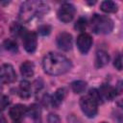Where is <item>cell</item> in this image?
Segmentation results:
<instances>
[{
	"mask_svg": "<svg viewBox=\"0 0 123 123\" xmlns=\"http://www.w3.org/2000/svg\"><path fill=\"white\" fill-rule=\"evenodd\" d=\"M15 123H20V122H19V121H18V122H15Z\"/></svg>",
	"mask_w": 123,
	"mask_h": 123,
	"instance_id": "28",
	"label": "cell"
},
{
	"mask_svg": "<svg viewBox=\"0 0 123 123\" xmlns=\"http://www.w3.org/2000/svg\"><path fill=\"white\" fill-rule=\"evenodd\" d=\"M74 28H75L77 31H79V32L85 31V29L86 28V19L85 17H80V18L76 21V23H75V25H74Z\"/></svg>",
	"mask_w": 123,
	"mask_h": 123,
	"instance_id": "21",
	"label": "cell"
},
{
	"mask_svg": "<svg viewBox=\"0 0 123 123\" xmlns=\"http://www.w3.org/2000/svg\"><path fill=\"white\" fill-rule=\"evenodd\" d=\"M27 110L28 109L26 108L25 105H22V104L14 105L10 109V111H9L10 117L15 122H18L25 116V114L27 113Z\"/></svg>",
	"mask_w": 123,
	"mask_h": 123,
	"instance_id": "11",
	"label": "cell"
},
{
	"mask_svg": "<svg viewBox=\"0 0 123 123\" xmlns=\"http://www.w3.org/2000/svg\"><path fill=\"white\" fill-rule=\"evenodd\" d=\"M3 45H4V48L7 51L11 52V53H15L18 50V46H17L16 41L12 39V38H8V39L4 40V44Z\"/></svg>",
	"mask_w": 123,
	"mask_h": 123,
	"instance_id": "19",
	"label": "cell"
},
{
	"mask_svg": "<svg viewBox=\"0 0 123 123\" xmlns=\"http://www.w3.org/2000/svg\"><path fill=\"white\" fill-rule=\"evenodd\" d=\"M72 36L66 32L59 34L56 39L57 46L62 51H69L72 48Z\"/></svg>",
	"mask_w": 123,
	"mask_h": 123,
	"instance_id": "9",
	"label": "cell"
},
{
	"mask_svg": "<svg viewBox=\"0 0 123 123\" xmlns=\"http://www.w3.org/2000/svg\"><path fill=\"white\" fill-rule=\"evenodd\" d=\"M71 88H72L73 92H75V93H82L86 88V83L82 80L74 81L71 84Z\"/></svg>",
	"mask_w": 123,
	"mask_h": 123,
	"instance_id": "18",
	"label": "cell"
},
{
	"mask_svg": "<svg viewBox=\"0 0 123 123\" xmlns=\"http://www.w3.org/2000/svg\"><path fill=\"white\" fill-rule=\"evenodd\" d=\"M90 26L91 30L95 34H101L106 35L110 34L113 29V21L111 17L107 15H101V14H93L90 19Z\"/></svg>",
	"mask_w": 123,
	"mask_h": 123,
	"instance_id": "3",
	"label": "cell"
},
{
	"mask_svg": "<svg viewBox=\"0 0 123 123\" xmlns=\"http://www.w3.org/2000/svg\"><path fill=\"white\" fill-rule=\"evenodd\" d=\"M88 95H89L97 104H99V103L101 102V97H100V94H99V92H98V89H96V88H91V89H89Z\"/></svg>",
	"mask_w": 123,
	"mask_h": 123,
	"instance_id": "23",
	"label": "cell"
},
{
	"mask_svg": "<svg viewBox=\"0 0 123 123\" xmlns=\"http://www.w3.org/2000/svg\"><path fill=\"white\" fill-rule=\"evenodd\" d=\"M19 95L21 98H29L31 96V84L26 81L23 80L20 82L19 84Z\"/></svg>",
	"mask_w": 123,
	"mask_h": 123,
	"instance_id": "15",
	"label": "cell"
},
{
	"mask_svg": "<svg viewBox=\"0 0 123 123\" xmlns=\"http://www.w3.org/2000/svg\"><path fill=\"white\" fill-rule=\"evenodd\" d=\"M76 44H77V47L81 53L86 54L92 45V38L88 34L81 33L77 37Z\"/></svg>",
	"mask_w": 123,
	"mask_h": 123,
	"instance_id": "8",
	"label": "cell"
},
{
	"mask_svg": "<svg viewBox=\"0 0 123 123\" xmlns=\"http://www.w3.org/2000/svg\"><path fill=\"white\" fill-rule=\"evenodd\" d=\"M98 92L100 94L101 100H105V101H111L112 99L115 98V96L117 95V91L116 88L110 86V85H102L100 86V88L98 89Z\"/></svg>",
	"mask_w": 123,
	"mask_h": 123,
	"instance_id": "10",
	"label": "cell"
},
{
	"mask_svg": "<svg viewBox=\"0 0 123 123\" xmlns=\"http://www.w3.org/2000/svg\"><path fill=\"white\" fill-rule=\"evenodd\" d=\"M22 43H23L24 49L28 53H34L37 45V38L36 33L26 32L22 37Z\"/></svg>",
	"mask_w": 123,
	"mask_h": 123,
	"instance_id": "7",
	"label": "cell"
},
{
	"mask_svg": "<svg viewBox=\"0 0 123 123\" xmlns=\"http://www.w3.org/2000/svg\"><path fill=\"white\" fill-rule=\"evenodd\" d=\"M20 73L23 77L29 78L32 77L35 73V65L32 62L26 61L20 65Z\"/></svg>",
	"mask_w": 123,
	"mask_h": 123,
	"instance_id": "14",
	"label": "cell"
},
{
	"mask_svg": "<svg viewBox=\"0 0 123 123\" xmlns=\"http://www.w3.org/2000/svg\"><path fill=\"white\" fill-rule=\"evenodd\" d=\"M42 67L47 74L62 75L71 69L72 63L71 61L64 55L51 52L43 58Z\"/></svg>",
	"mask_w": 123,
	"mask_h": 123,
	"instance_id": "1",
	"label": "cell"
},
{
	"mask_svg": "<svg viewBox=\"0 0 123 123\" xmlns=\"http://www.w3.org/2000/svg\"><path fill=\"white\" fill-rule=\"evenodd\" d=\"M10 104V99L8 96L0 93V111H4Z\"/></svg>",
	"mask_w": 123,
	"mask_h": 123,
	"instance_id": "22",
	"label": "cell"
},
{
	"mask_svg": "<svg viewBox=\"0 0 123 123\" xmlns=\"http://www.w3.org/2000/svg\"><path fill=\"white\" fill-rule=\"evenodd\" d=\"M0 123H7V121H6L5 117H4L2 114H0Z\"/></svg>",
	"mask_w": 123,
	"mask_h": 123,
	"instance_id": "27",
	"label": "cell"
},
{
	"mask_svg": "<svg viewBox=\"0 0 123 123\" xmlns=\"http://www.w3.org/2000/svg\"><path fill=\"white\" fill-rule=\"evenodd\" d=\"M48 122L49 123H60V117L57 114L50 113L48 116Z\"/></svg>",
	"mask_w": 123,
	"mask_h": 123,
	"instance_id": "26",
	"label": "cell"
},
{
	"mask_svg": "<svg viewBox=\"0 0 123 123\" xmlns=\"http://www.w3.org/2000/svg\"><path fill=\"white\" fill-rule=\"evenodd\" d=\"M101 123H107V122H101Z\"/></svg>",
	"mask_w": 123,
	"mask_h": 123,
	"instance_id": "29",
	"label": "cell"
},
{
	"mask_svg": "<svg viewBox=\"0 0 123 123\" xmlns=\"http://www.w3.org/2000/svg\"><path fill=\"white\" fill-rule=\"evenodd\" d=\"M27 112L29 113L30 117L35 119V120H37L40 118V114H41V111H40V108L39 106H37V104H33L30 106V108L27 110Z\"/></svg>",
	"mask_w": 123,
	"mask_h": 123,
	"instance_id": "17",
	"label": "cell"
},
{
	"mask_svg": "<svg viewBox=\"0 0 123 123\" xmlns=\"http://www.w3.org/2000/svg\"><path fill=\"white\" fill-rule=\"evenodd\" d=\"M11 33L14 36V37H23V35L26 33L24 28H22V26H20L19 24H15L13 23L11 27Z\"/></svg>",
	"mask_w": 123,
	"mask_h": 123,
	"instance_id": "20",
	"label": "cell"
},
{
	"mask_svg": "<svg viewBox=\"0 0 123 123\" xmlns=\"http://www.w3.org/2000/svg\"><path fill=\"white\" fill-rule=\"evenodd\" d=\"M49 10V6L42 1H26L19 10V19L22 22H29L36 16H42Z\"/></svg>",
	"mask_w": 123,
	"mask_h": 123,
	"instance_id": "2",
	"label": "cell"
},
{
	"mask_svg": "<svg viewBox=\"0 0 123 123\" xmlns=\"http://www.w3.org/2000/svg\"><path fill=\"white\" fill-rule=\"evenodd\" d=\"M38 33L41 35V36H46V35H49L50 32H51V27L49 25H41L38 27L37 29Z\"/></svg>",
	"mask_w": 123,
	"mask_h": 123,
	"instance_id": "24",
	"label": "cell"
},
{
	"mask_svg": "<svg viewBox=\"0 0 123 123\" xmlns=\"http://www.w3.org/2000/svg\"><path fill=\"white\" fill-rule=\"evenodd\" d=\"M16 80V73L13 66L4 63L0 66V81L4 84H12Z\"/></svg>",
	"mask_w": 123,
	"mask_h": 123,
	"instance_id": "6",
	"label": "cell"
},
{
	"mask_svg": "<svg viewBox=\"0 0 123 123\" xmlns=\"http://www.w3.org/2000/svg\"><path fill=\"white\" fill-rule=\"evenodd\" d=\"M80 107L82 111L89 118L94 117L98 111V104L88 95H85L80 99Z\"/></svg>",
	"mask_w": 123,
	"mask_h": 123,
	"instance_id": "4",
	"label": "cell"
},
{
	"mask_svg": "<svg viewBox=\"0 0 123 123\" xmlns=\"http://www.w3.org/2000/svg\"><path fill=\"white\" fill-rule=\"evenodd\" d=\"M75 12H76L75 7L72 4L64 3L58 10L57 15H58V18H59L60 21L63 22V23H67V22H69L73 19V17L75 15Z\"/></svg>",
	"mask_w": 123,
	"mask_h": 123,
	"instance_id": "5",
	"label": "cell"
},
{
	"mask_svg": "<svg viewBox=\"0 0 123 123\" xmlns=\"http://www.w3.org/2000/svg\"><path fill=\"white\" fill-rule=\"evenodd\" d=\"M113 65H114V67H115L117 70H121V69H122V58H121V55H120V54H118V55L114 58Z\"/></svg>",
	"mask_w": 123,
	"mask_h": 123,
	"instance_id": "25",
	"label": "cell"
},
{
	"mask_svg": "<svg viewBox=\"0 0 123 123\" xmlns=\"http://www.w3.org/2000/svg\"><path fill=\"white\" fill-rule=\"evenodd\" d=\"M100 9L104 12H107V13H111V12H117V4L113 1H103L100 5Z\"/></svg>",
	"mask_w": 123,
	"mask_h": 123,
	"instance_id": "16",
	"label": "cell"
},
{
	"mask_svg": "<svg viewBox=\"0 0 123 123\" xmlns=\"http://www.w3.org/2000/svg\"><path fill=\"white\" fill-rule=\"evenodd\" d=\"M65 95H66V90H65V88H63V87L58 88V89L55 91V93L52 95V97L50 98V103H51V105H52L53 107H55V108H58V107L62 104V102L63 101Z\"/></svg>",
	"mask_w": 123,
	"mask_h": 123,
	"instance_id": "12",
	"label": "cell"
},
{
	"mask_svg": "<svg viewBox=\"0 0 123 123\" xmlns=\"http://www.w3.org/2000/svg\"><path fill=\"white\" fill-rule=\"evenodd\" d=\"M109 61H110V56L106 51L100 50V51L96 52V55H95V66L97 68L104 67L105 65H107L109 63Z\"/></svg>",
	"mask_w": 123,
	"mask_h": 123,
	"instance_id": "13",
	"label": "cell"
}]
</instances>
